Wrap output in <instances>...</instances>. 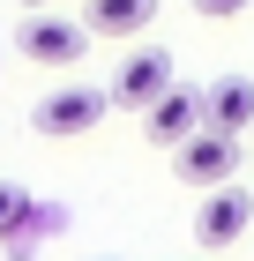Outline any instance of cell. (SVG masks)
<instances>
[{"label": "cell", "mask_w": 254, "mask_h": 261, "mask_svg": "<svg viewBox=\"0 0 254 261\" xmlns=\"http://www.w3.org/2000/svg\"><path fill=\"white\" fill-rule=\"evenodd\" d=\"M105 112H112L105 90H90V82H60V90H45V97L30 105V127H38L45 142H82V135H98Z\"/></svg>", "instance_id": "6da1fadb"}, {"label": "cell", "mask_w": 254, "mask_h": 261, "mask_svg": "<svg viewBox=\"0 0 254 261\" xmlns=\"http://www.w3.org/2000/svg\"><path fill=\"white\" fill-rule=\"evenodd\" d=\"M15 53H22L30 67H75L82 53H90V30H82L75 15H53V8H22Z\"/></svg>", "instance_id": "7a4b0ae2"}, {"label": "cell", "mask_w": 254, "mask_h": 261, "mask_svg": "<svg viewBox=\"0 0 254 261\" xmlns=\"http://www.w3.org/2000/svg\"><path fill=\"white\" fill-rule=\"evenodd\" d=\"M239 157H247V142H239V135L202 127L195 142H179V149H172V172L195 187V194H210V187H232V179H239Z\"/></svg>", "instance_id": "3957f363"}, {"label": "cell", "mask_w": 254, "mask_h": 261, "mask_svg": "<svg viewBox=\"0 0 254 261\" xmlns=\"http://www.w3.org/2000/svg\"><path fill=\"white\" fill-rule=\"evenodd\" d=\"M247 224H254V194L247 187H210L202 194V209H195V246L202 254H224V246H239L247 239Z\"/></svg>", "instance_id": "277c9868"}, {"label": "cell", "mask_w": 254, "mask_h": 261, "mask_svg": "<svg viewBox=\"0 0 254 261\" xmlns=\"http://www.w3.org/2000/svg\"><path fill=\"white\" fill-rule=\"evenodd\" d=\"M165 90H172V53H165V45H142V53H127V60H120V75H112V90H105V97H112L120 112H150Z\"/></svg>", "instance_id": "5b68a950"}, {"label": "cell", "mask_w": 254, "mask_h": 261, "mask_svg": "<svg viewBox=\"0 0 254 261\" xmlns=\"http://www.w3.org/2000/svg\"><path fill=\"white\" fill-rule=\"evenodd\" d=\"M202 127H210V105H202V90H187V82H172L165 97L142 112V135L165 142V149H179V142H195Z\"/></svg>", "instance_id": "8992f818"}, {"label": "cell", "mask_w": 254, "mask_h": 261, "mask_svg": "<svg viewBox=\"0 0 254 261\" xmlns=\"http://www.w3.org/2000/svg\"><path fill=\"white\" fill-rule=\"evenodd\" d=\"M202 105H210V127H217V135H239V142L254 135V82H247V75L210 82V90H202Z\"/></svg>", "instance_id": "52a82bcc"}, {"label": "cell", "mask_w": 254, "mask_h": 261, "mask_svg": "<svg viewBox=\"0 0 254 261\" xmlns=\"http://www.w3.org/2000/svg\"><path fill=\"white\" fill-rule=\"evenodd\" d=\"M142 22H157V0H90L82 30L90 38H135Z\"/></svg>", "instance_id": "ba28073f"}, {"label": "cell", "mask_w": 254, "mask_h": 261, "mask_svg": "<svg viewBox=\"0 0 254 261\" xmlns=\"http://www.w3.org/2000/svg\"><path fill=\"white\" fill-rule=\"evenodd\" d=\"M22 224H30V194H22L15 179H0V239H15Z\"/></svg>", "instance_id": "9c48e42d"}, {"label": "cell", "mask_w": 254, "mask_h": 261, "mask_svg": "<svg viewBox=\"0 0 254 261\" xmlns=\"http://www.w3.org/2000/svg\"><path fill=\"white\" fill-rule=\"evenodd\" d=\"M254 0H195V15H210V22H232V15H247Z\"/></svg>", "instance_id": "30bf717a"}, {"label": "cell", "mask_w": 254, "mask_h": 261, "mask_svg": "<svg viewBox=\"0 0 254 261\" xmlns=\"http://www.w3.org/2000/svg\"><path fill=\"white\" fill-rule=\"evenodd\" d=\"M22 8H45V0H22Z\"/></svg>", "instance_id": "8fae6325"}, {"label": "cell", "mask_w": 254, "mask_h": 261, "mask_svg": "<svg viewBox=\"0 0 254 261\" xmlns=\"http://www.w3.org/2000/svg\"><path fill=\"white\" fill-rule=\"evenodd\" d=\"M0 60H8V45H0Z\"/></svg>", "instance_id": "7c38bea8"}]
</instances>
